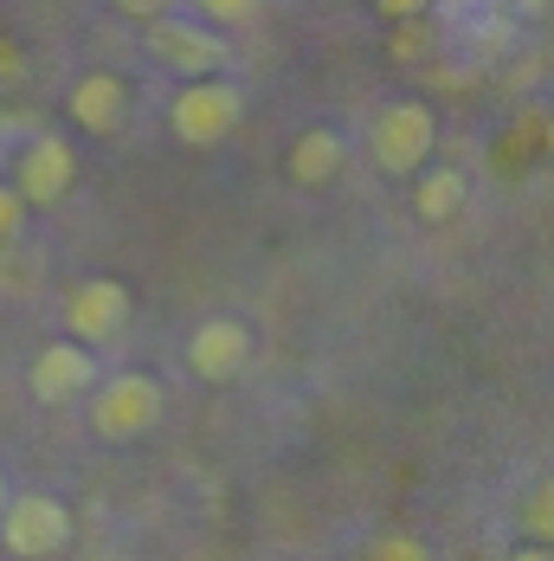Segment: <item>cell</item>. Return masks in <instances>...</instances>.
Instances as JSON below:
<instances>
[{
	"label": "cell",
	"mask_w": 554,
	"mask_h": 561,
	"mask_svg": "<svg viewBox=\"0 0 554 561\" xmlns=\"http://www.w3.org/2000/svg\"><path fill=\"white\" fill-rule=\"evenodd\" d=\"M516 516H522V529H529V542H535V549H554V478H542V484L522 497Z\"/></svg>",
	"instance_id": "obj_13"
},
{
	"label": "cell",
	"mask_w": 554,
	"mask_h": 561,
	"mask_svg": "<svg viewBox=\"0 0 554 561\" xmlns=\"http://www.w3.org/2000/svg\"><path fill=\"white\" fill-rule=\"evenodd\" d=\"M65 336L84 342V348H97V342L123 336V323H129V290L116 278H84L65 290Z\"/></svg>",
	"instance_id": "obj_5"
},
{
	"label": "cell",
	"mask_w": 554,
	"mask_h": 561,
	"mask_svg": "<svg viewBox=\"0 0 554 561\" xmlns=\"http://www.w3.org/2000/svg\"><path fill=\"white\" fill-rule=\"evenodd\" d=\"M116 13H129V20H155V13H168L174 0H111Z\"/></svg>",
	"instance_id": "obj_18"
},
{
	"label": "cell",
	"mask_w": 554,
	"mask_h": 561,
	"mask_svg": "<svg viewBox=\"0 0 554 561\" xmlns=\"http://www.w3.org/2000/svg\"><path fill=\"white\" fill-rule=\"evenodd\" d=\"M194 7H200L207 26H239V20H252L265 0H194Z\"/></svg>",
	"instance_id": "obj_14"
},
{
	"label": "cell",
	"mask_w": 554,
	"mask_h": 561,
	"mask_svg": "<svg viewBox=\"0 0 554 561\" xmlns=\"http://www.w3.org/2000/svg\"><path fill=\"white\" fill-rule=\"evenodd\" d=\"M374 13H388V20H419V13H432V0H374Z\"/></svg>",
	"instance_id": "obj_17"
},
{
	"label": "cell",
	"mask_w": 554,
	"mask_h": 561,
	"mask_svg": "<svg viewBox=\"0 0 554 561\" xmlns=\"http://www.w3.org/2000/svg\"><path fill=\"white\" fill-rule=\"evenodd\" d=\"M71 123L91 129V136H116L129 123V84L116 71H91L71 84Z\"/></svg>",
	"instance_id": "obj_10"
},
{
	"label": "cell",
	"mask_w": 554,
	"mask_h": 561,
	"mask_svg": "<svg viewBox=\"0 0 554 561\" xmlns=\"http://www.w3.org/2000/svg\"><path fill=\"white\" fill-rule=\"evenodd\" d=\"M26 388L39 393V400H53V407H65V400H84V393L97 388V355L84 348V342H46L39 355H33V375H26Z\"/></svg>",
	"instance_id": "obj_9"
},
{
	"label": "cell",
	"mask_w": 554,
	"mask_h": 561,
	"mask_svg": "<svg viewBox=\"0 0 554 561\" xmlns=\"http://www.w3.org/2000/svg\"><path fill=\"white\" fill-rule=\"evenodd\" d=\"M419 174V187H413V214L426 226H445L458 220V207H464V174L458 169H413Z\"/></svg>",
	"instance_id": "obj_12"
},
{
	"label": "cell",
	"mask_w": 554,
	"mask_h": 561,
	"mask_svg": "<svg viewBox=\"0 0 554 561\" xmlns=\"http://www.w3.org/2000/svg\"><path fill=\"white\" fill-rule=\"evenodd\" d=\"M239 116H245V91L232 78H220V71H207V78H187L174 91L168 129H174L181 149H220L226 136L239 129Z\"/></svg>",
	"instance_id": "obj_1"
},
{
	"label": "cell",
	"mask_w": 554,
	"mask_h": 561,
	"mask_svg": "<svg viewBox=\"0 0 554 561\" xmlns=\"http://www.w3.org/2000/svg\"><path fill=\"white\" fill-rule=\"evenodd\" d=\"M0 504H7V478H0Z\"/></svg>",
	"instance_id": "obj_20"
},
{
	"label": "cell",
	"mask_w": 554,
	"mask_h": 561,
	"mask_svg": "<svg viewBox=\"0 0 554 561\" xmlns=\"http://www.w3.org/2000/svg\"><path fill=\"white\" fill-rule=\"evenodd\" d=\"M368 556H374V561H388V556L426 561V542H413V536H374V542H368Z\"/></svg>",
	"instance_id": "obj_15"
},
{
	"label": "cell",
	"mask_w": 554,
	"mask_h": 561,
	"mask_svg": "<svg viewBox=\"0 0 554 561\" xmlns=\"http://www.w3.org/2000/svg\"><path fill=\"white\" fill-rule=\"evenodd\" d=\"M342 136L335 129H303L297 142H290V181L297 187H330L335 174H342Z\"/></svg>",
	"instance_id": "obj_11"
},
{
	"label": "cell",
	"mask_w": 554,
	"mask_h": 561,
	"mask_svg": "<svg viewBox=\"0 0 554 561\" xmlns=\"http://www.w3.org/2000/svg\"><path fill=\"white\" fill-rule=\"evenodd\" d=\"M20 226H26V201H20V194H13V181H7V187H0V245H7V239H20Z\"/></svg>",
	"instance_id": "obj_16"
},
{
	"label": "cell",
	"mask_w": 554,
	"mask_h": 561,
	"mask_svg": "<svg viewBox=\"0 0 554 561\" xmlns=\"http://www.w3.org/2000/svg\"><path fill=\"white\" fill-rule=\"evenodd\" d=\"M393 53H400V58H419V33H413V26H406V33H400V39H393Z\"/></svg>",
	"instance_id": "obj_19"
},
{
	"label": "cell",
	"mask_w": 554,
	"mask_h": 561,
	"mask_svg": "<svg viewBox=\"0 0 554 561\" xmlns=\"http://www.w3.org/2000/svg\"><path fill=\"white\" fill-rule=\"evenodd\" d=\"M432 111L426 104H388V111L374 116V129H368V156H374V169L381 174H413L432 162Z\"/></svg>",
	"instance_id": "obj_4"
},
{
	"label": "cell",
	"mask_w": 554,
	"mask_h": 561,
	"mask_svg": "<svg viewBox=\"0 0 554 561\" xmlns=\"http://www.w3.org/2000/svg\"><path fill=\"white\" fill-rule=\"evenodd\" d=\"M162 407H168V393L155 375L123 368V375L91 388V433L111 439V446H129V439H142V433L162 426Z\"/></svg>",
	"instance_id": "obj_2"
},
{
	"label": "cell",
	"mask_w": 554,
	"mask_h": 561,
	"mask_svg": "<svg viewBox=\"0 0 554 561\" xmlns=\"http://www.w3.org/2000/svg\"><path fill=\"white\" fill-rule=\"evenodd\" d=\"M149 58L168 65L174 78H207V71H220L226 65V39L213 26H194V20H168L155 13L149 20Z\"/></svg>",
	"instance_id": "obj_6"
},
{
	"label": "cell",
	"mask_w": 554,
	"mask_h": 561,
	"mask_svg": "<svg viewBox=\"0 0 554 561\" xmlns=\"http://www.w3.org/2000/svg\"><path fill=\"white\" fill-rule=\"evenodd\" d=\"M71 181H78V149L65 136H33L13 162V194L26 207H53L58 194H71Z\"/></svg>",
	"instance_id": "obj_7"
},
{
	"label": "cell",
	"mask_w": 554,
	"mask_h": 561,
	"mask_svg": "<svg viewBox=\"0 0 554 561\" xmlns=\"http://www.w3.org/2000/svg\"><path fill=\"white\" fill-rule=\"evenodd\" d=\"M0 542H7V556H58L65 542H71V510L46 497V491H7V504H0Z\"/></svg>",
	"instance_id": "obj_3"
},
{
	"label": "cell",
	"mask_w": 554,
	"mask_h": 561,
	"mask_svg": "<svg viewBox=\"0 0 554 561\" xmlns=\"http://www.w3.org/2000/svg\"><path fill=\"white\" fill-rule=\"evenodd\" d=\"M245 362H252V330L239 323V317H207L194 336H187V368L200 375V381H239L245 375Z\"/></svg>",
	"instance_id": "obj_8"
}]
</instances>
